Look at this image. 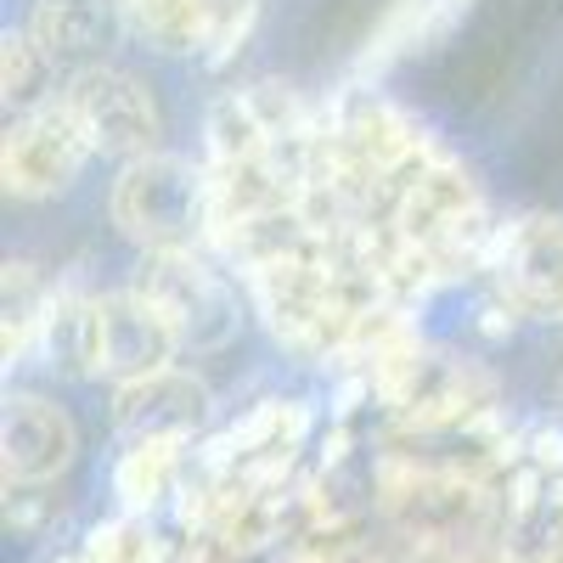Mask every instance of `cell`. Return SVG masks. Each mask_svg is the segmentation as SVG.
Returning <instances> with one entry per match:
<instances>
[{
  "instance_id": "9",
  "label": "cell",
  "mask_w": 563,
  "mask_h": 563,
  "mask_svg": "<svg viewBox=\"0 0 563 563\" xmlns=\"http://www.w3.org/2000/svg\"><path fill=\"white\" fill-rule=\"evenodd\" d=\"M0 451H7V479L18 485H45L57 479L79 451V429L74 417L45 400V395H12L7 400V422H0Z\"/></svg>"
},
{
  "instance_id": "2",
  "label": "cell",
  "mask_w": 563,
  "mask_h": 563,
  "mask_svg": "<svg viewBox=\"0 0 563 563\" xmlns=\"http://www.w3.org/2000/svg\"><path fill=\"white\" fill-rule=\"evenodd\" d=\"M108 214L141 254H198L214 238V180L192 158L147 153L119 169Z\"/></svg>"
},
{
  "instance_id": "16",
  "label": "cell",
  "mask_w": 563,
  "mask_h": 563,
  "mask_svg": "<svg viewBox=\"0 0 563 563\" xmlns=\"http://www.w3.org/2000/svg\"><path fill=\"white\" fill-rule=\"evenodd\" d=\"M175 462H180V445H169V440H135L119 456V467H113V485H119V496L130 507H147V501H158L169 490Z\"/></svg>"
},
{
  "instance_id": "15",
  "label": "cell",
  "mask_w": 563,
  "mask_h": 563,
  "mask_svg": "<svg viewBox=\"0 0 563 563\" xmlns=\"http://www.w3.org/2000/svg\"><path fill=\"white\" fill-rule=\"evenodd\" d=\"M52 68H57V63L29 40V29L0 40V90H7L12 108L40 113V108H45V85H52Z\"/></svg>"
},
{
  "instance_id": "13",
  "label": "cell",
  "mask_w": 563,
  "mask_h": 563,
  "mask_svg": "<svg viewBox=\"0 0 563 563\" xmlns=\"http://www.w3.org/2000/svg\"><path fill=\"white\" fill-rule=\"evenodd\" d=\"M474 0H395V7L384 12L378 34L366 40L361 52V74H384L389 63L411 57V52H429L434 40H445Z\"/></svg>"
},
{
  "instance_id": "11",
  "label": "cell",
  "mask_w": 563,
  "mask_h": 563,
  "mask_svg": "<svg viewBox=\"0 0 563 563\" xmlns=\"http://www.w3.org/2000/svg\"><path fill=\"white\" fill-rule=\"evenodd\" d=\"M119 29H124L119 0H34L29 7V40L52 63L97 68Z\"/></svg>"
},
{
  "instance_id": "7",
  "label": "cell",
  "mask_w": 563,
  "mask_h": 563,
  "mask_svg": "<svg viewBox=\"0 0 563 563\" xmlns=\"http://www.w3.org/2000/svg\"><path fill=\"white\" fill-rule=\"evenodd\" d=\"M90 147L74 130V119L63 113V102L23 113L7 130V147H0V180H7L12 198H57L79 180Z\"/></svg>"
},
{
  "instance_id": "4",
  "label": "cell",
  "mask_w": 563,
  "mask_h": 563,
  "mask_svg": "<svg viewBox=\"0 0 563 563\" xmlns=\"http://www.w3.org/2000/svg\"><path fill=\"white\" fill-rule=\"evenodd\" d=\"M203 135H209V169L294 158V153H310L321 141L310 108L299 102V90L282 85V79H254V85H238V90H220L209 102Z\"/></svg>"
},
{
  "instance_id": "17",
  "label": "cell",
  "mask_w": 563,
  "mask_h": 563,
  "mask_svg": "<svg viewBox=\"0 0 563 563\" xmlns=\"http://www.w3.org/2000/svg\"><path fill=\"white\" fill-rule=\"evenodd\" d=\"M254 18H260V0H209V52L203 57L209 63H225L249 40Z\"/></svg>"
},
{
  "instance_id": "14",
  "label": "cell",
  "mask_w": 563,
  "mask_h": 563,
  "mask_svg": "<svg viewBox=\"0 0 563 563\" xmlns=\"http://www.w3.org/2000/svg\"><path fill=\"white\" fill-rule=\"evenodd\" d=\"M124 29L153 45L158 57H203L209 52V0H119Z\"/></svg>"
},
{
  "instance_id": "6",
  "label": "cell",
  "mask_w": 563,
  "mask_h": 563,
  "mask_svg": "<svg viewBox=\"0 0 563 563\" xmlns=\"http://www.w3.org/2000/svg\"><path fill=\"white\" fill-rule=\"evenodd\" d=\"M490 271L501 282V299L519 316L563 321V214H519L501 225Z\"/></svg>"
},
{
  "instance_id": "8",
  "label": "cell",
  "mask_w": 563,
  "mask_h": 563,
  "mask_svg": "<svg viewBox=\"0 0 563 563\" xmlns=\"http://www.w3.org/2000/svg\"><path fill=\"white\" fill-rule=\"evenodd\" d=\"M113 422L119 434L135 445V440H169V445H186L203 422H209V389L180 366H164L153 378H135V384H119L113 395Z\"/></svg>"
},
{
  "instance_id": "3",
  "label": "cell",
  "mask_w": 563,
  "mask_h": 563,
  "mask_svg": "<svg viewBox=\"0 0 563 563\" xmlns=\"http://www.w3.org/2000/svg\"><path fill=\"white\" fill-rule=\"evenodd\" d=\"M130 288L158 310L175 350L214 355L243 333V299L225 282V271L203 265L198 254H147Z\"/></svg>"
},
{
  "instance_id": "1",
  "label": "cell",
  "mask_w": 563,
  "mask_h": 563,
  "mask_svg": "<svg viewBox=\"0 0 563 563\" xmlns=\"http://www.w3.org/2000/svg\"><path fill=\"white\" fill-rule=\"evenodd\" d=\"M490 214L485 192L467 164L434 158L422 164L395 192V225H389V276H456L462 265L490 260Z\"/></svg>"
},
{
  "instance_id": "5",
  "label": "cell",
  "mask_w": 563,
  "mask_h": 563,
  "mask_svg": "<svg viewBox=\"0 0 563 563\" xmlns=\"http://www.w3.org/2000/svg\"><path fill=\"white\" fill-rule=\"evenodd\" d=\"M63 113L74 119L90 153H108L124 164L158 153V108L147 97V85L124 68H108V63L79 68L63 90Z\"/></svg>"
},
{
  "instance_id": "12",
  "label": "cell",
  "mask_w": 563,
  "mask_h": 563,
  "mask_svg": "<svg viewBox=\"0 0 563 563\" xmlns=\"http://www.w3.org/2000/svg\"><path fill=\"white\" fill-rule=\"evenodd\" d=\"M34 350L45 355V366L63 378H102V299L63 288L57 299H45L40 310V339Z\"/></svg>"
},
{
  "instance_id": "10",
  "label": "cell",
  "mask_w": 563,
  "mask_h": 563,
  "mask_svg": "<svg viewBox=\"0 0 563 563\" xmlns=\"http://www.w3.org/2000/svg\"><path fill=\"white\" fill-rule=\"evenodd\" d=\"M175 355L169 327L158 321V310L130 294H102V378L135 384V378H153L164 372Z\"/></svg>"
}]
</instances>
